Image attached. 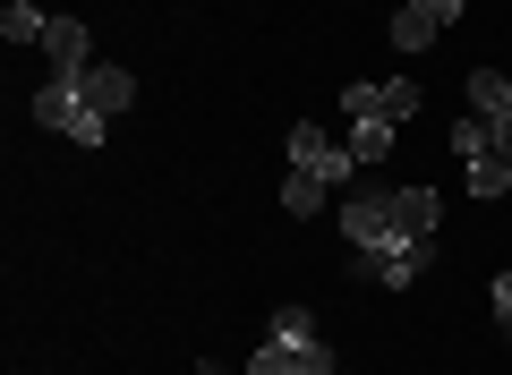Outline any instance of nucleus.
I'll return each instance as SVG.
<instances>
[{
  "label": "nucleus",
  "mask_w": 512,
  "mask_h": 375,
  "mask_svg": "<svg viewBox=\"0 0 512 375\" xmlns=\"http://www.w3.org/2000/svg\"><path fill=\"white\" fill-rule=\"evenodd\" d=\"M35 120L52 128V137L86 145V154H94V145L111 137V120H103V111L86 103V86H60V77H43V86H35Z\"/></svg>",
  "instance_id": "1"
},
{
  "label": "nucleus",
  "mask_w": 512,
  "mask_h": 375,
  "mask_svg": "<svg viewBox=\"0 0 512 375\" xmlns=\"http://www.w3.org/2000/svg\"><path fill=\"white\" fill-rule=\"evenodd\" d=\"M291 171L325 179V188H350L359 179V154H350V137H325L316 120H291Z\"/></svg>",
  "instance_id": "2"
},
{
  "label": "nucleus",
  "mask_w": 512,
  "mask_h": 375,
  "mask_svg": "<svg viewBox=\"0 0 512 375\" xmlns=\"http://www.w3.org/2000/svg\"><path fill=\"white\" fill-rule=\"evenodd\" d=\"M342 239L359 256L393 248V239H402V231H393V188H350V197H342Z\"/></svg>",
  "instance_id": "3"
},
{
  "label": "nucleus",
  "mask_w": 512,
  "mask_h": 375,
  "mask_svg": "<svg viewBox=\"0 0 512 375\" xmlns=\"http://www.w3.org/2000/svg\"><path fill=\"white\" fill-rule=\"evenodd\" d=\"M419 265H427L419 239H393V248H376V256L350 248V282H376V290H410V282H419Z\"/></svg>",
  "instance_id": "4"
},
{
  "label": "nucleus",
  "mask_w": 512,
  "mask_h": 375,
  "mask_svg": "<svg viewBox=\"0 0 512 375\" xmlns=\"http://www.w3.org/2000/svg\"><path fill=\"white\" fill-rule=\"evenodd\" d=\"M393 231L419 239V248H436V231H444V188H427V179L393 188Z\"/></svg>",
  "instance_id": "5"
},
{
  "label": "nucleus",
  "mask_w": 512,
  "mask_h": 375,
  "mask_svg": "<svg viewBox=\"0 0 512 375\" xmlns=\"http://www.w3.org/2000/svg\"><path fill=\"white\" fill-rule=\"evenodd\" d=\"M43 60H52L43 77H60V86H86V69H94L86 18H52V35H43Z\"/></svg>",
  "instance_id": "6"
},
{
  "label": "nucleus",
  "mask_w": 512,
  "mask_h": 375,
  "mask_svg": "<svg viewBox=\"0 0 512 375\" xmlns=\"http://www.w3.org/2000/svg\"><path fill=\"white\" fill-rule=\"evenodd\" d=\"M265 341L299 350V358H308V375H333V341H325V324H316L308 307H274V333H265Z\"/></svg>",
  "instance_id": "7"
},
{
  "label": "nucleus",
  "mask_w": 512,
  "mask_h": 375,
  "mask_svg": "<svg viewBox=\"0 0 512 375\" xmlns=\"http://www.w3.org/2000/svg\"><path fill=\"white\" fill-rule=\"evenodd\" d=\"M86 103L103 111V120H120V111L137 103V77H128L120 60H94V69H86Z\"/></svg>",
  "instance_id": "8"
},
{
  "label": "nucleus",
  "mask_w": 512,
  "mask_h": 375,
  "mask_svg": "<svg viewBox=\"0 0 512 375\" xmlns=\"http://www.w3.org/2000/svg\"><path fill=\"white\" fill-rule=\"evenodd\" d=\"M470 111H487V120H512V77H504V69H470Z\"/></svg>",
  "instance_id": "9"
},
{
  "label": "nucleus",
  "mask_w": 512,
  "mask_h": 375,
  "mask_svg": "<svg viewBox=\"0 0 512 375\" xmlns=\"http://www.w3.org/2000/svg\"><path fill=\"white\" fill-rule=\"evenodd\" d=\"M325 197H333V188H325V179H308V171L282 179V214H291V222H316V214H325Z\"/></svg>",
  "instance_id": "10"
},
{
  "label": "nucleus",
  "mask_w": 512,
  "mask_h": 375,
  "mask_svg": "<svg viewBox=\"0 0 512 375\" xmlns=\"http://www.w3.org/2000/svg\"><path fill=\"white\" fill-rule=\"evenodd\" d=\"M0 35H9V43H35V52H43V35H52V18H43L35 0H9V9H0Z\"/></svg>",
  "instance_id": "11"
},
{
  "label": "nucleus",
  "mask_w": 512,
  "mask_h": 375,
  "mask_svg": "<svg viewBox=\"0 0 512 375\" xmlns=\"http://www.w3.org/2000/svg\"><path fill=\"white\" fill-rule=\"evenodd\" d=\"M461 188H470V197H512V162H495V154L461 162Z\"/></svg>",
  "instance_id": "12"
},
{
  "label": "nucleus",
  "mask_w": 512,
  "mask_h": 375,
  "mask_svg": "<svg viewBox=\"0 0 512 375\" xmlns=\"http://www.w3.org/2000/svg\"><path fill=\"white\" fill-rule=\"evenodd\" d=\"M342 120H384V77H350L342 86Z\"/></svg>",
  "instance_id": "13"
},
{
  "label": "nucleus",
  "mask_w": 512,
  "mask_h": 375,
  "mask_svg": "<svg viewBox=\"0 0 512 375\" xmlns=\"http://www.w3.org/2000/svg\"><path fill=\"white\" fill-rule=\"evenodd\" d=\"M436 35H444L436 18H419V9H393V52H427Z\"/></svg>",
  "instance_id": "14"
},
{
  "label": "nucleus",
  "mask_w": 512,
  "mask_h": 375,
  "mask_svg": "<svg viewBox=\"0 0 512 375\" xmlns=\"http://www.w3.org/2000/svg\"><path fill=\"white\" fill-rule=\"evenodd\" d=\"M350 154H359V162H384V154H393V120H350Z\"/></svg>",
  "instance_id": "15"
},
{
  "label": "nucleus",
  "mask_w": 512,
  "mask_h": 375,
  "mask_svg": "<svg viewBox=\"0 0 512 375\" xmlns=\"http://www.w3.org/2000/svg\"><path fill=\"white\" fill-rule=\"evenodd\" d=\"M248 375H308V358H299V350H282V341H265V350L248 358Z\"/></svg>",
  "instance_id": "16"
},
{
  "label": "nucleus",
  "mask_w": 512,
  "mask_h": 375,
  "mask_svg": "<svg viewBox=\"0 0 512 375\" xmlns=\"http://www.w3.org/2000/svg\"><path fill=\"white\" fill-rule=\"evenodd\" d=\"M478 154H495V145H487V120L470 111V120H453V162H478Z\"/></svg>",
  "instance_id": "17"
},
{
  "label": "nucleus",
  "mask_w": 512,
  "mask_h": 375,
  "mask_svg": "<svg viewBox=\"0 0 512 375\" xmlns=\"http://www.w3.org/2000/svg\"><path fill=\"white\" fill-rule=\"evenodd\" d=\"M402 9H419V18H436V26H461V18H470V0H402Z\"/></svg>",
  "instance_id": "18"
},
{
  "label": "nucleus",
  "mask_w": 512,
  "mask_h": 375,
  "mask_svg": "<svg viewBox=\"0 0 512 375\" xmlns=\"http://www.w3.org/2000/svg\"><path fill=\"white\" fill-rule=\"evenodd\" d=\"M487 299H495V316H504V333H512V273H495V290H487Z\"/></svg>",
  "instance_id": "19"
}]
</instances>
